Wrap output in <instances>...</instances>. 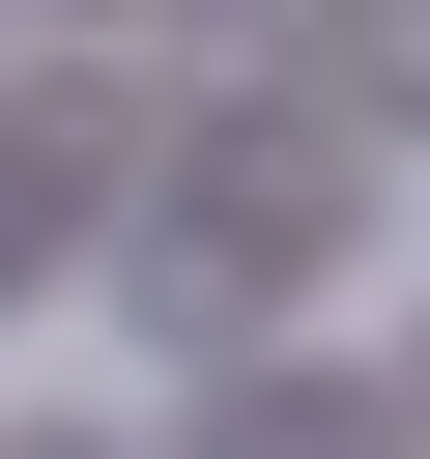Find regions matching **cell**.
Masks as SVG:
<instances>
[{"label": "cell", "mask_w": 430, "mask_h": 459, "mask_svg": "<svg viewBox=\"0 0 430 459\" xmlns=\"http://www.w3.org/2000/svg\"><path fill=\"white\" fill-rule=\"evenodd\" d=\"M373 402H401V459H430V344H401V373H373Z\"/></svg>", "instance_id": "5"}, {"label": "cell", "mask_w": 430, "mask_h": 459, "mask_svg": "<svg viewBox=\"0 0 430 459\" xmlns=\"http://www.w3.org/2000/svg\"><path fill=\"white\" fill-rule=\"evenodd\" d=\"M344 201H373V143H344V115H287V86H258V115H201V172L115 230L143 344H172V373H258V344H287V287L344 258Z\"/></svg>", "instance_id": "1"}, {"label": "cell", "mask_w": 430, "mask_h": 459, "mask_svg": "<svg viewBox=\"0 0 430 459\" xmlns=\"http://www.w3.org/2000/svg\"><path fill=\"white\" fill-rule=\"evenodd\" d=\"M57 29H143V0H57Z\"/></svg>", "instance_id": "6"}, {"label": "cell", "mask_w": 430, "mask_h": 459, "mask_svg": "<svg viewBox=\"0 0 430 459\" xmlns=\"http://www.w3.org/2000/svg\"><path fill=\"white\" fill-rule=\"evenodd\" d=\"M172 459H401V402L373 373H315V344H258V373H201V430Z\"/></svg>", "instance_id": "2"}, {"label": "cell", "mask_w": 430, "mask_h": 459, "mask_svg": "<svg viewBox=\"0 0 430 459\" xmlns=\"http://www.w3.org/2000/svg\"><path fill=\"white\" fill-rule=\"evenodd\" d=\"M287 115H430V0H315V86Z\"/></svg>", "instance_id": "3"}, {"label": "cell", "mask_w": 430, "mask_h": 459, "mask_svg": "<svg viewBox=\"0 0 430 459\" xmlns=\"http://www.w3.org/2000/svg\"><path fill=\"white\" fill-rule=\"evenodd\" d=\"M29 287H57V201H29V172H0V316H29Z\"/></svg>", "instance_id": "4"}]
</instances>
